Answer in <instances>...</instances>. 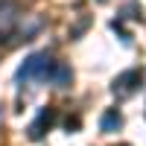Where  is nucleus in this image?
<instances>
[{"mask_svg":"<svg viewBox=\"0 0 146 146\" xmlns=\"http://www.w3.org/2000/svg\"><path fill=\"white\" fill-rule=\"evenodd\" d=\"M79 126H82V120H79V117H67V120H64V129H67V131H76Z\"/></svg>","mask_w":146,"mask_h":146,"instance_id":"423d86ee","label":"nucleus"},{"mask_svg":"<svg viewBox=\"0 0 146 146\" xmlns=\"http://www.w3.org/2000/svg\"><path fill=\"white\" fill-rule=\"evenodd\" d=\"M56 120H58V111H56L53 105H44L41 111H38V117L32 120V126H29V140H41L47 131L56 126Z\"/></svg>","mask_w":146,"mask_h":146,"instance_id":"f03ea898","label":"nucleus"},{"mask_svg":"<svg viewBox=\"0 0 146 146\" xmlns=\"http://www.w3.org/2000/svg\"><path fill=\"white\" fill-rule=\"evenodd\" d=\"M123 146H129V143H123Z\"/></svg>","mask_w":146,"mask_h":146,"instance_id":"6e6552de","label":"nucleus"},{"mask_svg":"<svg viewBox=\"0 0 146 146\" xmlns=\"http://www.w3.org/2000/svg\"><path fill=\"white\" fill-rule=\"evenodd\" d=\"M100 129L102 131H120L123 129V117H120L117 108H108V111L100 117Z\"/></svg>","mask_w":146,"mask_h":146,"instance_id":"39448f33","label":"nucleus"},{"mask_svg":"<svg viewBox=\"0 0 146 146\" xmlns=\"http://www.w3.org/2000/svg\"><path fill=\"white\" fill-rule=\"evenodd\" d=\"M0 123H3V108H0Z\"/></svg>","mask_w":146,"mask_h":146,"instance_id":"0eeeda50","label":"nucleus"},{"mask_svg":"<svg viewBox=\"0 0 146 146\" xmlns=\"http://www.w3.org/2000/svg\"><path fill=\"white\" fill-rule=\"evenodd\" d=\"M47 76L53 79V85L64 88V85H70L73 73H70V67H67V64H62V62H53V67H50V73H47Z\"/></svg>","mask_w":146,"mask_h":146,"instance_id":"20e7f679","label":"nucleus"},{"mask_svg":"<svg viewBox=\"0 0 146 146\" xmlns=\"http://www.w3.org/2000/svg\"><path fill=\"white\" fill-rule=\"evenodd\" d=\"M140 82H143V73L140 70H126V73H120V76L114 79L111 91L120 96V100H126V96H131V94L140 88Z\"/></svg>","mask_w":146,"mask_h":146,"instance_id":"7ed1b4c3","label":"nucleus"},{"mask_svg":"<svg viewBox=\"0 0 146 146\" xmlns=\"http://www.w3.org/2000/svg\"><path fill=\"white\" fill-rule=\"evenodd\" d=\"M53 67V58L47 53H32L27 62L18 67V82H32V79H47V73Z\"/></svg>","mask_w":146,"mask_h":146,"instance_id":"f257e3e1","label":"nucleus"}]
</instances>
